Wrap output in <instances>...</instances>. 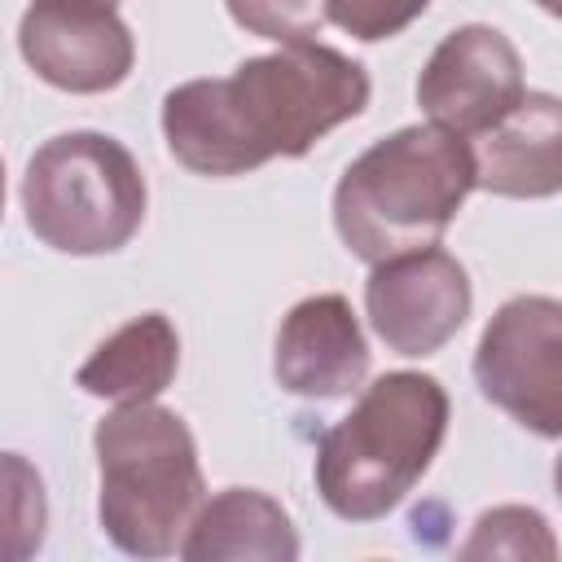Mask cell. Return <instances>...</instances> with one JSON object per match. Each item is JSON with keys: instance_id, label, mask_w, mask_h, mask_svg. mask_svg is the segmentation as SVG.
I'll return each mask as SVG.
<instances>
[{"instance_id": "cell-1", "label": "cell", "mask_w": 562, "mask_h": 562, "mask_svg": "<svg viewBox=\"0 0 562 562\" xmlns=\"http://www.w3.org/2000/svg\"><path fill=\"white\" fill-rule=\"evenodd\" d=\"M369 75L347 53L294 40L246 57L224 79H189L162 97L167 154L198 176H246L272 158H303L325 132L364 114Z\"/></svg>"}, {"instance_id": "cell-2", "label": "cell", "mask_w": 562, "mask_h": 562, "mask_svg": "<svg viewBox=\"0 0 562 562\" xmlns=\"http://www.w3.org/2000/svg\"><path fill=\"white\" fill-rule=\"evenodd\" d=\"M474 189L470 140L439 123H413L347 162L334 184V228L356 259L382 263L439 246Z\"/></svg>"}, {"instance_id": "cell-3", "label": "cell", "mask_w": 562, "mask_h": 562, "mask_svg": "<svg viewBox=\"0 0 562 562\" xmlns=\"http://www.w3.org/2000/svg\"><path fill=\"white\" fill-rule=\"evenodd\" d=\"M448 435V391L430 373L395 369L369 382L356 408L321 435L316 492L329 514L373 522L391 514L439 457Z\"/></svg>"}, {"instance_id": "cell-4", "label": "cell", "mask_w": 562, "mask_h": 562, "mask_svg": "<svg viewBox=\"0 0 562 562\" xmlns=\"http://www.w3.org/2000/svg\"><path fill=\"white\" fill-rule=\"evenodd\" d=\"M92 452L101 531L132 558L180 553L206 505V479L184 417L154 400L119 404L97 422Z\"/></svg>"}, {"instance_id": "cell-5", "label": "cell", "mask_w": 562, "mask_h": 562, "mask_svg": "<svg viewBox=\"0 0 562 562\" xmlns=\"http://www.w3.org/2000/svg\"><path fill=\"white\" fill-rule=\"evenodd\" d=\"M145 176L105 132H57L22 171L26 228L57 255H114L145 224Z\"/></svg>"}, {"instance_id": "cell-6", "label": "cell", "mask_w": 562, "mask_h": 562, "mask_svg": "<svg viewBox=\"0 0 562 562\" xmlns=\"http://www.w3.org/2000/svg\"><path fill=\"white\" fill-rule=\"evenodd\" d=\"M474 382L522 430L562 439V299H505L474 347Z\"/></svg>"}, {"instance_id": "cell-7", "label": "cell", "mask_w": 562, "mask_h": 562, "mask_svg": "<svg viewBox=\"0 0 562 562\" xmlns=\"http://www.w3.org/2000/svg\"><path fill=\"white\" fill-rule=\"evenodd\" d=\"M474 307L470 277L457 255L426 246L373 263L364 281V312L373 334L395 356H435L457 338Z\"/></svg>"}, {"instance_id": "cell-8", "label": "cell", "mask_w": 562, "mask_h": 562, "mask_svg": "<svg viewBox=\"0 0 562 562\" xmlns=\"http://www.w3.org/2000/svg\"><path fill=\"white\" fill-rule=\"evenodd\" d=\"M26 66L61 92H110L136 66L132 26L110 0H31L18 22Z\"/></svg>"}, {"instance_id": "cell-9", "label": "cell", "mask_w": 562, "mask_h": 562, "mask_svg": "<svg viewBox=\"0 0 562 562\" xmlns=\"http://www.w3.org/2000/svg\"><path fill=\"white\" fill-rule=\"evenodd\" d=\"M522 92V57L514 40L487 22L448 31L417 75L422 114L457 136L487 132Z\"/></svg>"}, {"instance_id": "cell-10", "label": "cell", "mask_w": 562, "mask_h": 562, "mask_svg": "<svg viewBox=\"0 0 562 562\" xmlns=\"http://www.w3.org/2000/svg\"><path fill=\"white\" fill-rule=\"evenodd\" d=\"M277 386L303 400H342L369 378V342L342 294L299 299L277 329L272 347Z\"/></svg>"}, {"instance_id": "cell-11", "label": "cell", "mask_w": 562, "mask_h": 562, "mask_svg": "<svg viewBox=\"0 0 562 562\" xmlns=\"http://www.w3.org/2000/svg\"><path fill=\"white\" fill-rule=\"evenodd\" d=\"M474 176L496 198L562 193V97L522 92L487 132L474 136Z\"/></svg>"}, {"instance_id": "cell-12", "label": "cell", "mask_w": 562, "mask_h": 562, "mask_svg": "<svg viewBox=\"0 0 562 562\" xmlns=\"http://www.w3.org/2000/svg\"><path fill=\"white\" fill-rule=\"evenodd\" d=\"M180 558L189 562H224V558H255V562H294L299 558V531L281 501H272L259 487H224L215 492L184 544Z\"/></svg>"}, {"instance_id": "cell-13", "label": "cell", "mask_w": 562, "mask_h": 562, "mask_svg": "<svg viewBox=\"0 0 562 562\" xmlns=\"http://www.w3.org/2000/svg\"><path fill=\"white\" fill-rule=\"evenodd\" d=\"M176 369H180L176 325L162 312H145L92 347V356L75 373V386L97 400L140 404V400H158L171 386Z\"/></svg>"}, {"instance_id": "cell-14", "label": "cell", "mask_w": 562, "mask_h": 562, "mask_svg": "<svg viewBox=\"0 0 562 562\" xmlns=\"http://www.w3.org/2000/svg\"><path fill=\"white\" fill-rule=\"evenodd\" d=\"M461 558H558L553 527L540 509L531 505H496L483 509L479 522L470 527V540L457 549Z\"/></svg>"}, {"instance_id": "cell-15", "label": "cell", "mask_w": 562, "mask_h": 562, "mask_svg": "<svg viewBox=\"0 0 562 562\" xmlns=\"http://www.w3.org/2000/svg\"><path fill=\"white\" fill-rule=\"evenodd\" d=\"M224 4L241 31L259 40H277V44L312 40L329 22L325 0H224Z\"/></svg>"}, {"instance_id": "cell-16", "label": "cell", "mask_w": 562, "mask_h": 562, "mask_svg": "<svg viewBox=\"0 0 562 562\" xmlns=\"http://www.w3.org/2000/svg\"><path fill=\"white\" fill-rule=\"evenodd\" d=\"M430 0H325V13L334 26H342L360 44H378L400 35L426 13Z\"/></svg>"}, {"instance_id": "cell-17", "label": "cell", "mask_w": 562, "mask_h": 562, "mask_svg": "<svg viewBox=\"0 0 562 562\" xmlns=\"http://www.w3.org/2000/svg\"><path fill=\"white\" fill-rule=\"evenodd\" d=\"M4 474H9V558H26L44 540V483L18 452H9Z\"/></svg>"}, {"instance_id": "cell-18", "label": "cell", "mask_w": 562, "mask_h": 562, "mask_svg": "<svg viewBox=\"0 0 562 562\" xmlns=\"http://www.w3.org/2000/svg\"><path fill=\"white\" fill-rule=\"evenodd\" d=\"M536 4H540L549 18H562V0H536Z\"/></svg>"}, {"instance_id": "cell-19", "label": "cell", "mask_w": 562, "mask_h": 562, "mask_svg": "<svg viewBox=\"0 0 562 562\" xmlns=\"http://www.w3.org/2000/svg\"><path fill=\"white\" fill-rule=\"evenodd\" d=\"M553 492H558V501H562V457L553 461Z\"/></svg>"}, {"instance_id": "cell-20", "label": "cell", "mask_w": 562, "mask_h": 562, "mask_svg": "<svg viewBox=\"0 0 562 562\" xmlns=\"http://www.w3.org/2000/svg\"><path fill=\"white\" fill-rule=\"evenodd\" d=\"M110 4H114V0H110Z\"/></svg>"}]
</instances>
